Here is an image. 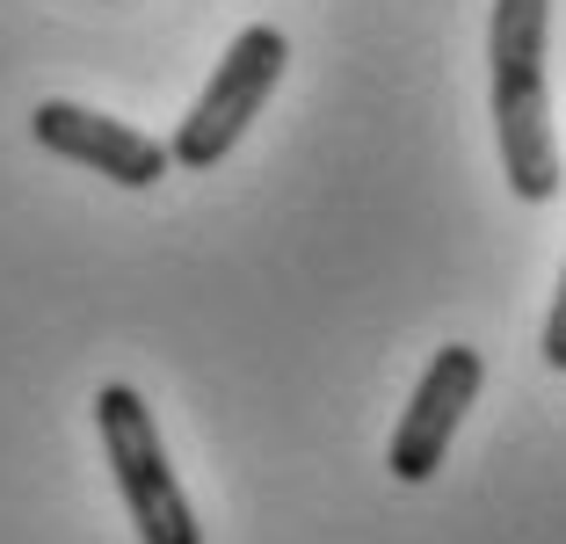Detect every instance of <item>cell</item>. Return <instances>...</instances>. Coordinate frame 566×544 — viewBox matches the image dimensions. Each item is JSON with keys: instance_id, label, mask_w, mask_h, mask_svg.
<instances>
[{"instance_id": "277c9868", "label": "cell", "mask_w": 566, "mask_h": 544, "mask_svg": "<svg viewBox=\"0 0 566 544\" xmlns=\"http://www.w3.org/2000/svg\"><path fill=\"white\" fill-rule=\"evenodd\" d=\"M480 385H486V356L472 342H450L429 356V370H421L415 399L400 414V429H392V450H385V472L400 479V487H421V479L443 472L450 443H458V421L472 414Z\"/></svg>"}, {"instance_id": "3957f363", "label": "cell", "mask_w": 566, "mask_h": 544, "mask_svg": "<svg viewBox=\"0 0 566 544\" xmlns=\"http://www.w3.org/2000/svg\"><path fill=\"white\" fill-rule=\"evenodd\" d=\"M283 66H291V36L276 30V22H248V30L226 44V59L211 66V81H203V95L189 102V116L175 124V138H167V153H175V167H218L226 153L248 138V124L262 116V102L276 95Z\"/></svg>"}, {"instance_id": "7a4b0ae2", "label": "cell", "mask_w": 566, "mask_h": 544, "mask_svg": "<svg viewBox=\"0 0 566 544\" xmlns=\"http://www.w3.org/2000/svg\"><path fill=\"white\" fill-rule=\"evenodd\" d=\"M95 429H102V450H109V472H117V494H124V509H132L138 544H203V523H197V509H189L175 464H167L160 421H153L146 399H138L132 385H102L95 393Z\"/></svg>"}, {"instance_id": "6da1fadb", "label": "cell", "mask_w": 566, "mask_h": 544, "mask_svg": "<svg viewBox=\"0 0 566 544\" xmlns=\"http://www.w3.org/2000/svg\"><path fill=\"white\" fill-rule=\"evenodd\" d=\"M552 0H494L486 22V102H494L501 175L523 203H552L559 189V146H552Z\"/></svg>"}, {"instance_id": "5b68a950", "label": "cell", "mask_w": 566, "mask_h": 544, "mask_svg": "<svg viewBox=\"0 0 566 544\" xmlns=\"http://www.w3.org/2000/svg\"><path fill=\"white\" fill-rule=\"evenodd\" d=\"M30 132L44 153H59V160L73 167H95L102 181H117V189H153V181H167V167H175V153L160 146V138L132 132V124H117V116L102 109H81V102H36Z\"/></svg>"}]
</instances>
